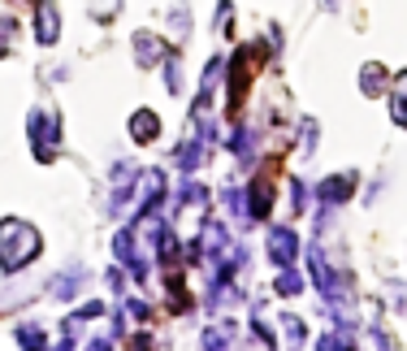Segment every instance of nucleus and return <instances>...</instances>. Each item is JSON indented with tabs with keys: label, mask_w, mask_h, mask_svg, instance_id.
Listing matches in <instances>:
<instances>
[{
	"label": "nucleus",
	"mask_w": 407,
	"mask_h": 351,
	"mask_svg": "<svg viewBox=\"0 0 407 351\" xmlns=\"http://www.w3.org/2000/svg\"><path fill=\"white\" fill-rule=\"evenodd\" d=\"M35 13H39V18H35L39 39H44V44H53V39H57V5H53V0H39Z\"/></svg>",
	"instance_id": "f03ea898"
},
{
	"label": "nucleus",
	"mask_w": 407,
	"mask_h": 351,
	"mask_svg": "<svg viewBox=\"0 0 407 351\" xmlns=\"http://www.w3.org/2000/svg\"><path fill=\"white\" fill-rule=\"evenodd\" d=\"M35 252H39V243H35V230L30 226H22V221H5L0 226V265L5 269H18Z\"/></svg>",
	"instance_id": "f257e3e1"
},
{
	"label": "nucleus",
	"mask_w": 407,
	"mask_h": 351,
	"mask_svg": "<svg viewBox=\"0 0 407 351\" xmlns=\"http://www.w3.org/2000/svg\"><path fill=\"white\" fill-rule=\"evenodd\" d=\"M395 122L407 126V74L399 78V87H395Z\"/></svg>",
	"instance_id": "423d86ee"
},
{
	"label": "nucleus",
	"mask_w": 407,
	"mask_h": 351,
	"mask_svg": "<svg viewBox=\"0 0 407 351\" xmlns=\"http://www.w3.org/2000/svg\"><path fill=\"white\" fill-rule=\"evenodd\" d=\"M130 131H139V139L148 143V139H156V131H160V122H156L152 113H135V117H130Z\"/></svg>",
	"instance_id": "20e7f679"
},
{
	"label": "nucleus",
	"mask_w": 407,
	"mask_h": 351,
	"mask_svg": "<svg viewBox=\"0 0 407 351\" xmlns=\"http://www.w3.org/2000/svg\"><path fill=\"white\" fill-rule=\"evenodd\" d=\"M269 252H273V256H278V260L286 265L290 256H295V234H290V230H278V234L269 238Z\"/></svg>",
	"instance_id": "7ed1b4c3"
},
{
	"label": "nucleus",
	"mask_w": 407,
	"mask_h": 351,
	"mask_svg": "<svg viewBox=\"0 0 407 351\" xmlns=\"http://www.w3.org/2000/svg\"><path fill=\"white\" fill-rule=\"evenodd\" d=\"M347 191H351V178H330L321 187V200L325 204H334V200H347Z\"/></svg>",
	"instance_id": "39448f33"
}]
</instances>
